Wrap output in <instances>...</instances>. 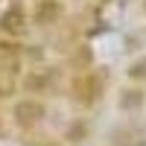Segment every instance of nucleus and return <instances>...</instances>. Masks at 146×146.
Instances as JSON below:
<instances>
[{
    "label": "nucleus",
    "instance_id": "nucleus-1",
    "mask_svg": "<svg viewBox=\"0 0 146 146\" xmlns=\"http://www.w3.org/2000/svg\"><path fill=\"white\" fill-rule=\"evenodd\" d=\"M102 96V76L96 73H82L73 79V100L82 105H94Z\"/></svg>",
    "mask_w": 146,
    "mask_h": 146
},
{
    "label": "nucleus",
    "instance_id": "nucleus-2",
    "mask_svg": "<svg viewBox=\"0 0 146 146\" xmlns=\"http://www.w3.org/2000/svg\"><path fill=\"white\" fill-rule=\"evenodd\" d=\"M12 114H15V123L21 129H32L35 123L44 120V102H38V100H21Z\"/></svg>",
    "mask_w": 146,
    "mask_h": 146
},
{
    "label": "nucleus",
    "instance_id": "nucleus-3",
    "mask_svg": "<svg viewBox=\"0 0 146 146\" xmlns=\"http://www.w3.org/2000/svg\"><path fill=\"white\" fill-rule=\"evenodd\" d=\"M62 15H64L62 0H41V3L35 6V23H38V27H53Z\"/></svg>",
    "mask_w": 146,
    "mask_h": 146
},
{
    "label": "nucleus",
    "instance_id": "nucleus-4",
    "mask_svg": "<svg viewBox=\"0 0 146 146\" xmlns=\"http://www.w3.org/2000/svg\"><path fill=\"white\" fill-rule=\"evenodd\" d=\"M23 23H27V18H23V9H21V3H15L12 9L3 12V18H0V29H3V32H21Z\"/></svg>",
    "mask_w": 146,
    "mask_h": 146
},
{
    "label": "nucleus",
    "instance_id": "nucleus-5",
    "mask_svg": "<svg viewBox=\"0 0 146 146\" xmlns=\"http://www.w3.org/2000/svg\"><path fill=\"white\" fill-rule=\"evenodd\" d=\"M47 82H50V79H47V73H38V76L32 73V76H27L23 88H27V91H44V88H47Z\"/></svg>",
    "mask_w": 146,
    "mask_h": 146
},
{
    "label": "nucleus",
    "instance_id": "nucleus-6",
    "mask_svg": "<svg viewBox=\"0 0 146 146\" xmlns=\"http://www.w3.org/2000/svg\"><path fill=\"white\" fill-rule=\"evenodd\" d=\"M140 102H143L140 91H123V96H120V105H123V108H137Z\"/></svg>",
    "mask_w": 146,
    "mask_h": 146
},
{
    "label": "nucleus",
    "instance_id": "nucleus-7",
    "mask_svg": "<svg viewBox=\"0 0 146 146\" xmlns=\"http://www.w3.org/2000/svg\"><path fill=\"white\" fill-rule=\"evenodd\" d=\"M129 76H131V79H143V82H146V56L137 58V62L129 67Z\"/></svg>",
    "mask_w": 146,
    "mask_h": 146
}]
</instances>
